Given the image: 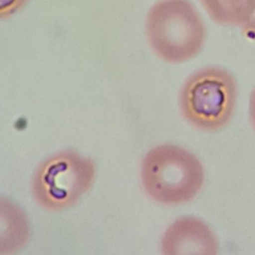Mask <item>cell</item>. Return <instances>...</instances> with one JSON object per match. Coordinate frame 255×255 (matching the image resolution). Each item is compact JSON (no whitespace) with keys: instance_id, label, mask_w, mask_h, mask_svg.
<instances>
[{"instance_id":"6da1fadb","label":"cell","mask_w":255,"mask_h":255,"mask_svg":"<svg viewBox=\"0 0 255 255\" xmlns=\"http://www.w3.org/2000/svg\"><path fill=\"white\" fill-rule=\"evenodd\" d=\"M145 31L153 52L172 64L196 56L206 37L204 23L188 0L155 3L147 14Z\"/></svg>"},{"instance_id":"7a4b0ae2","label":"cell","mask_w":255,"mask_h":255,"mask_svg":"<svg viewBox=\"0 0 255 255\" xmlns=\"http://www.w3.org/2000/svg\"><path fill=\"white\" fill-rule=\"evenodd\" d=\"M141 180L146 193L164 204H180L192 199L204 181L199 159L188 150L163 144L150 149L143 158Z\"/></svg>"},{"instance_id":"3957f363","label":"cell","mask_w":255,"mask_h":255,"mask_svg":"<svg viewBox=\"0 0 255 255\" xmlns=\"http://www.w3.org/2000/svg\"><path fill=\"white\" fill-rule=\"evenodd\" d=\"M236 99L235 79L221 68L207 67L185 81L179 95V106L191 125L203 130H216L231 119Z\"/></svg>"},{"instance_id":"277c9868","label":"cell","mask_w":255,"mask_h":255,"mask_svg":"<svg viewBox=\"0 0 255 255\" xmlns=\"http://www.w3.org/2000/svg\"><path fill=\"white\" fill-rule=\"evenodd\" d=\"M95 166L75 151H63L46 159L37 168L33 194L46 209L59 210L76 203L92 186Z\"/></svg>"},{"instance_id":"5b68a950","label":"cell","mask_w":255,"mask_h":255,"mask_svg":"<svg viewBox=\"0 0 255 255\" xmlns=\"http://www.w3.org/2000/svg\"><path fill=\"white\" fill-rule=\"evenodd\" d=\"M162 255H217L214 233L200 219L182 217L165 230L161 239Z\"/></svg>"},{"instance_id":"8992f818","label":"cell","mask_w":255,"mask_h":255,"mask_svg":"<svg viewBox=\"0 0 255 255\" xmlns=\"http://www.w3.org/2000/svg\"><path fill=\"white\" fill-rule=\"evenodd\" d=\"M30 226L25 212L12 201L0 197V255H13L28 242Z\"/></svg>"},{"instance_id":"52a82bcc","label":"cell","mask_w":255,"mask_h":255,"mask_svg":"<svg viewBox=\"0 0 255 255\" xmlns=\"http://www.w3.org/2000/svg\"><path fill=\"white\" fill-rule=\"evenodd\" d=\"M215 23L226 26L246 25L255 12V0H200Z\"/></svg>"},{"instance_id":"ba28073f","label":"cell","mask_w":255,"mask_h":255,"mask_svg":"<svg viewBox=\"0 0 255 255\" xmlns=\"http://www.w3.org/2000/svg\"><path fill=\"white\" fill-rule=\"evenodd\" d=\"M26 2L27 0H0V19L14 14L21 9Z\"/></svg>"},{"instance_id":"9c48e42d","label":"cell","mask_w":255,"mask_h":255,"mask_svg":"<svg viewBox=\"0 0 255 255\" xmlns=\"http://www.w3.org/2000/svg\"><path fill=\"white\" fill-rule=\"evenodd\" d=\"M241 28L246 37H248L252 40H255V12H254L252 18L249 20V22Z\"/></svg>"},{"instance_id":"30bf717a","label":"cell","mask_w":255,"mask_h":255,"mask_svg":"<svg viewBox=\"0 0 255 255\" xmlns=\"http://www.w3.org/2000/svg\"><path fill=\"white\" fill-rule=\"evenodd\" d=\"M249 117H250V122L255 128V88L252 91L250 100H249Z\"/></svg>"}]
</instances>
